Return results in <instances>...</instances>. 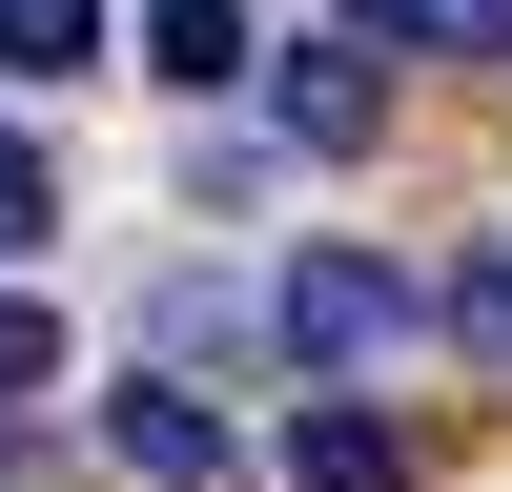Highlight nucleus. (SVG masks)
Returning a JSON list of instances; mask_svg holds the SVG:
<instances>
[{"label": "nucleus", "instance_id": "2", "mask_svg": "<svg viewBox=\"0 0 512 492\" xmlns=\"http://www.w3.org/2000/svg\"><path fill=\"white\" fill-rule=\"evenodd\" d=\"M103 451H123L144 492H246V431H226L205 390H103Z\"/></svg>", "mask_w": 512, "mask_h": 492}, {"label": "nucleus", "instance_id": "9", "mask_svg": "<svg viewBox=\"0 0 512 492\" xmlns=\"http://www.w3.org/2000/svg\"><path fill=\"white\" fill-rule=\"evenodd\" d=\"M41 226H62V185H41V144H21V123H0V267H21Z\"/></svg>", "mask_w": 512, "mask_h": 492}, {"label": "nucleus", "instance_id": "8", "mask_svg": "<svg viewBox=\"0 0 512 492\" xmlns=\"http://www.w3.org/2000/svg\"><path fill=\"white\" fill-rule=\"evenodd\" d=\"M21 390H62V308H41V287H0V410Z\"/></svg>", "mask_w": 512, "mask_h": 492}, {"label": "nucleus", "instance_id": "1", "mask_svg": "<svg viewBox=\"0 0 512 492\" xmlns=\"http://www.w3.org/2000/svg\"><path fill=\"white\" fill-rule=\"evenodd\" d=\"M267 328H287V369H390V349H410V267H369V246H308V267L267 287Z\"/></svg>", "mask_w": 512, "mask_h": 492}, {"label": "nucleus", "instance_id": "7", "mask_svg": "<svg viewBox=\"0 0 512 492\" xmlns=\"http://www.w3.org/2000/svg\"><path fill=\"white\" fill-rule=\"evenodd\" d=\"M369 41H431V62H472V41H512V0H349Z\"/></svg>", "mask_w": 512, "mask_h": 492}, {"label": "nucleus", "instance_id": "6", "mask_svg": "<svg viewBox=\"0 0 512 492\" xmlns=\"http://www.w3.org/2000/svg\"><path fill=\"white\" fill-rule=\"evenodd\" d=\"M0 62H21V82H82V62H103V0H0Z\"/></svg>", "mask_w": 512, "mask_h": 492}, {"label": "nucleus", "instance_id": "5", "mask_svg": "<svg viewBox=\"0 0 512 492\" xmlns=\"http://www.w3.org/2000/svg\"><path fill=\"white\" fill-rule=\"evenodd\" d=\"M267 123H287V144H328V164H349L369 123H390V82H369V62H287V82H267Z\"/></svg>", "mask_w": 512, "mask_h": 492}, {"label": "nucleus", "instance_id": "3", "mask_svg": "<svg viewBox=\"0 0 512 492\" xmlns=\"http://www.w3.org/2000/svg\"><path fill=\"white\" fill-rule=\"evenodd\" d=\"M287 472H308V492H410V431L328 390V410H287Z\"/></svg>", "mask_w": 512, "mask_h": 492}, {"label": "nucleus", "instance_id": "4", "mask_svg": "<svg viewBox=\"0 0 512 492\" xmlns=\"http://www.w3.org/2000/svg\"><path fill=\"white\" fill-rule=\"evenodd\" d=\"M246 62H267V41H246V0H164V21H144V82H185V103H226Z\"/></svg>", "mask_w": 512, "mask_h": 492}, {"label": "nucleus", "instance_id": "10", "mask_svg": "<svg viewBox=\"0 0 512 492\" xmlns=\"http://www.w3.org/2000/svg\"><path fill=\"white\" fill-rule=\"evenodd\" d=\"M451 328H472V349H512V246H492V267H451Z\"/></svg>", "mask_w": 512, "mask_h": 492}]
</instances>
